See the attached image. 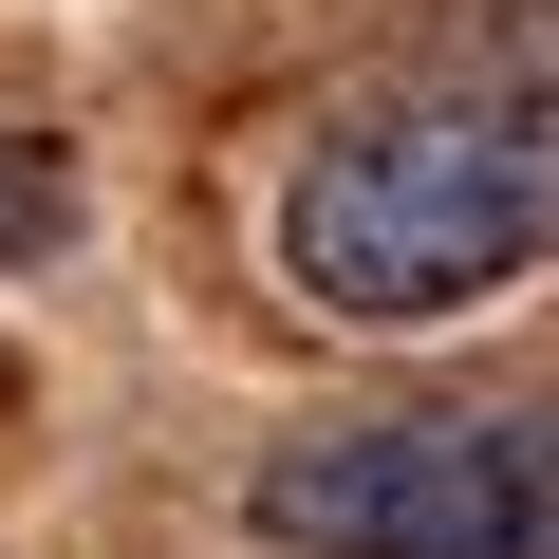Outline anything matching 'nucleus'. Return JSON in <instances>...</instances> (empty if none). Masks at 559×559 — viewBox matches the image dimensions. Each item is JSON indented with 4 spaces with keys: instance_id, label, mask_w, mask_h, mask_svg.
Returning a JSON list of instances; mask_svg holds the SVG:
<instances>
[{
    "instance_id": "1",
    "label": "nucleus",
    "mask_w": 559,
    "mask_h": 559,
    "mask_svg": "<svg viewBox=\"0 0 559 559\" xmlns=\"http://www.w3.org/2000/svg\"><path fill=\"white\" fill-rule=\"evenodd\" d=\"M261 261L336 336H448L522 280H559V57L466 38L429 75L336 94L261 205Z\"/></svg>"
},
{
    "instance_id": "2",
    "label": "nucleus",
    "mask_w": 559,
    "mask_h": 559,
    "mask_svg": "<svg viewBox=\"0 0 559 559\" xmlns=\"http://www.w3.org/2000/svg\"><path fill=\"white\" fill-rule=\"evenodd\" d=\"M242 522L280 559H559V392H411L261 448Z\"/></svg>"
},
{
    "instance_id": "3",
    "label": "nucleus",
    "mask_w": 559,
    "mask_h": 559,
    "mask_svg": "<svg viewBox=\"0 0 559 559\" xmlns=\"http://www.w3.org/2000/svg\"><path fill=\"white\" fill-rule=\"evenodd\" d=\"M75 224H94V187H75V150L0 112V280H38V261H75Z\"/></svg>"
}]
</instances>
